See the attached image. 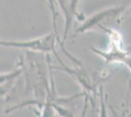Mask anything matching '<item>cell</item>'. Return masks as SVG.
<instances>
[{
	"instance_id": "1",
	"label": "cell",
	"mask_w": 131,
	"mask_h": 117,
	"mask_svg": "<svg viewBox=\"0 0 131 117\" xmlns=\"http://www.w3.org/2000/svg\"><path fill=\"white\" fill-rule=\"evenodd\" d=\"M55 43L56 36L54 33H50L41 37L30 40H3L0 39V47H8V48H16V49H24L33 52L40 53H55L56 57H58L55 52Z\"/></svg>"
},
{
	"instance_id": "2",
	"label": "cell",
	"mask_w": 131,
	"mask_h": 117,
	"mask_svg": "<svg viewBox=\"0 0 131 117\" xmlns=\"http://www.w3.org/2000/svg\"><path fill=\"white\" fill-rule=\"evenodd\" d=\"M124 10L125 8L123 6H114L98 12L92 15L91 17L85 19L81 25L75 29V33H84L94 28L104 29L106 24L115 22V20H117L120 17V15L124 12Z\"/></svg>"
},
{
	"instance_id": "3",
	"label": "cell",
	"mask_w": 131,
	"mask_h": 117,
	"mask_svg": "<svg viewBox=\"0 0 131 117\" xmlns=\"http://www.w3.org/2000/svg\"><path fill=\"white\" fill-rule=\"evenodd\" d=\"M56 2L60 7L61 11L63 12L65 19V28L63 34V40L65 41L69 36V32L72 25L73 19L75 17L78 18L77 7L79 0H56Z\"/></svg>"
},
{
	"instance_id": "4",
	"label": "cell",
	"mask_w": 131,
	"mask_h": 117,
	"mask_svg": "<svg viewBox=\"0 0 131 117\" xmlns=\"http://www.w3.org/2000/svg\"><path fill=\"white\" fill-rule=\"evenodd\" d=\"M17 67H18L15 68L11 72L0 74V86L6 83H9V82H13L17 77H19V75L23 71V67L22 66H17Z\"/></svg>"
},
{
	"instance_id": "5",
	"label": "cell",
	"mask_w": 131,
	"mask_h": 117,
	"mask_svg": "<svg viewBox=\"0 0 131 117\" xmlns=\"http://www.w3.org/2000/svg\"><path fill=\"white\" fill-rule=\"evenodd\" d=\"M45 1L47 2L48 7H49L50 9L51 18H52V23H53V28H54V30H55V36H56V38H58V28H57V17H58V13H57V10H56L57 2H56V0H45Z\"/></svg>"
},
{
	"instance_id": "6",
	"label": "cell",
	"mask_w": 131,
	"mask_h": 117,
	"mask_svg": "<svg viewBox=\"0 0 131 117\" xmlns=\"http://www.w3.org/2000/svg\"><path fill=\"white\" fill-rule=\"evenodd\" d=\"M99 100H100V111L99 117H109L108 116V107H107V100L104 94L103 86H99Z\"/></svg>"
},
{
	"instance_id": "7",
	"label": "cell",
	"mask_w": 131,
	"mask_h": 117,
	"mask_svg": "<svg viewBox=\"0 0 131 117\" xmlns=\"http://www.w3.org/2000/svg\"><path fill=\"white\" fill-rule=\"evenodd\" d=\"M110 109H111V111H112V115H113V117H131V111L127 113V112H126V109L125 110H123V112H122L121 114H118V113L114 109L113 106H110Z\"/></svg>"
},
{
	"instance_id": "8",
	"label": "cell",
	"mask_w": 131,
	"mask_h": 117,
	"mask_svg": "<svg viewBox=\"0 0 131 117\" xmlns=\"http://www.w3.org/2000/svg\"><path fill=\"white\" fill-rule=\"evenodd\" d=\"M88 102H89V100H88V98H87V97H84L83 108H82L81 115H80V117H85V116H86V112H87V108H88Z\"/></svg>"
},
{
	"instance_id": "9",
	"label": "cell",
	"mask_w": 131,
	"mask_h": 117,
	"mask_svg": "<svg viewBox=\"0 0 131 117\" xmlns=\"http://www.w3.org/2000/svg\"><path fill=\"white\" fill-rule=\"evenodd\" d=\"M124 64H125L126 67H127V68L130 70V72H131V56H129L128 58H127V60L125 61Z\"/></svg>"
},
{
	"instance_id": "10",
	"label": "cell",
	"mask_w": 131,
	"mask_h": 117,
	"mask_svg": "<svg viewBox=\"0 0 131 117\" xmlns=\"http://www.w3.org/2000/svg\"><path fill=\"white\" fill-rule=\"evenodd\" d=\"M126 51H127L128 53H131V45H130V46H128V47L126 48Z\"/></svg>"
}]
</instances>
